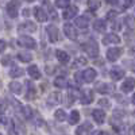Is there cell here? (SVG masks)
<instances>
[{
	"label": "cell",
	"mask_w": 135,
	"mask_h": 135,
	"mask_svg": "<svg viewBox=\"0 0 135 135\" xmlns=\"http://www.w3.org/2000/svg\"><path fill=\"white\" fill-rule=\"evenodd\" d=\"M74 77H76V81H77L78 84L83 83V78H81V77H83V72H78V73H76V76H74Z\"/></svg>",
	"instance_id": "f35d334b"
},
{
	"label": "cell",
	"mask_w": 135,
	"mask_h": 135,
	"mask_svg": "<svg viewBox=\"0 0 135 135\" xmlns=\"http://www.w3.org/2000/svg\"><path fill=\"white\" fill-rule=\"evenodd\" d=\"M69 97L73 99V101H74V99L77 97V91H76V89H74V91H70V92H69Z\"/></svg>",
	"instance_id": "b9f144b4"
},
{
	"label": "cell",
	"mask_w": 135,
	"mask_h": 135,
	"mask_svg": "<svg viewBox=\"0 0 135 135\" xmlns=\"http://www.w3.org/2000/svg\"><path fill=\"white\" fill-rule=\"evenodd\" d=\"M122 53H123V50L120 47H111L107 51V60L111 61V62H114V61H116L120 57Z\"/></svg>",
	"instance_id": "5b68a950"
},
{
	"label": "cell",
	"mask_w": 135,
	"mask_h": 135,
	"mask_svg": "<svg viewBox=\"0 0 135 135\" xmlns=\"http://www.w3.org/2000/svg\"><path fill=\"white\" fill-rule=\"evenodd\" d=\"M8 134H9V135H16L15 122H14V120H9V123H8Z\"/></svg>",
	"instance_id": "836d02e7"
},
{
	"label": "cell",
	"mask_w": 135,
	"mask_h": 135,
	"mask_svg": "<svg viewBox=\"0 0 135 135\" xmlns=\"http://www.w3.org/2000/svg\"><path fill=\"white\" fill-rule=\"evenodd\" d=\"M60 103H61V95L57 93V92H53V93L49 96L47 104H49V105H55V104H60Z\"/></svg>",
	"instance_id": "44dd1931"
},
{
	"label": "cell",
	"mask_w": 135,
	"mask_h": 135,
	"mask_svg": "<svg viewBox=\"0 0 135 135\" xmlns=\"http://www.w3.org/2000/svg\"><path fill=\"white\" fill-rule=\"evenodd\" d=\"M116 15H118L116 11H109L107 14V19H114V18H116Z\"/></svg>",
	"instance_id": "74e56055"
},
{
	"label": "cell",
	"mask_w": 135,
	"mask_h": 135,
	"mask_svg": "<svg viewBox=\"0 0 135 135\" xmlns=\"http://www.w3.org/2000/svg\"><path fill=\"white\" fill-rule=\"evenodd\" d=\"M96 89H97V92L99 93H109L111 91H112V85H109V84H105V83H101V84H99L97 86H96Z\"/></svg>",
	"instance_id": "7402d4cb"
},
{
	"label": "cell",
	"mask_w": 135,
	"mask_h": 135,
	"mask_svg": "<svg viewBox=\"0 0 135 135\" xmlns=\"http://www.w3.org/2000/svg\"><path fill=\"white\" fill-rule=\"evenodd\" d=\"M80 122V112H78L77 109H73L70 112V115H69V123L70 124H76V123Z\"/></svg>",
	"instance_id": "cb8c5ba5"
},
{
	"label": "cell",
	"mask_w": 135,
	"mask_h": 135,
	"mask_svg": "<svg viewBox=\"0 0 135 135\" xmlns=\"http://www.w3.org/2000/svg\"><path fill=\"white\" fill-rule=\"evenodd\" d=\"M54 86H57L60 89H64L68 86V81H66V78L64 77H58V78H55L54 80Z\"/></svg>",
	"instance_id": "484cf974"
},
{
	"label": "cell",
	"mask_w": 135,
	"mask_h": 135,
	"mask_svg": "<svg viewBox=\"0 0 135 135\" xmlns=\"http://www.w3.org/2000/svg\"><path fill=\"white\" fill-rule=\"evenodd\" d=\"M74 25H76L77 27H80V28H86L88 25H89L88 18H85V16H78V18H76Z\"/></svg>",
	"instance_id": "ffe728a7"
},
{
	"label": "cell",
	"mask_w": 135,
	"mask_h": 135,
	"mask_svg": "<svg viewBox=\"0 0 135 135\" xmlns=\"http://www.w3.org/2000/svg\"><path fill=\"white\" fill-rule=\"evenodd\" d=\"M7 107H8L7 101H6V100H3V99H0V115H3L4 112L7 111Z\"/></svg>",
	"instance_id": "e575fe53"
},
{
	"label": "cell",
	"mask_w": 135,
	"mask_h": 135,
	"mask_svg": "<svg viewBox=\"0 0 135 135\" xmlns=\"http://www.w3.org/2000/svg\"><path fill=\"white\" fill-rule=\"evenodd\" d=\"M88 64V60L85 57H77L74 61H73V68H81V66H85Z\"/></svg>",
	"instance_id": "4316f807"
},
{
	"label": "cell",
	"mask_w": 135,
	"mask_h": 135,
	"mask_svg": "<svg viewBox=\"0 0 135 135\" xmlns=\"http://www.w3.org/2000/svg\"><path fill=\"white\" fill-rule=\"evenodd\" d=\"M100 0H88V7L89 9H92V11H96L100 8Z\"/></svg>",
	"instance_id": "f546056e"
},
{
	"label": "cell",
	"mask_w": 135,
	"mask_h": 135,
	"mask_svg": "<svg viewBox=\"0 0 135 135\" xmlns=\"http://www.w3.org/2000/svg\"><path fill=\"white\" fill-rule=\"evenodd\" d=\"M19 7H20L19 0H9L8 4H7V15L9 18L15 19L19 15Z\"/></svg>",
	"instance_id": "6da1fadb"
},
{
	"label": "cell",
	"mask_w": 135,
	"mask_h": 135,
	"mask_svg": "<svg viewBox=\"0 0 135 135\" xmlns=\"http://www.w3.org/2000/svg\"><path fill=\"white\" fill-rule=\"evenodd\" d=\"M109 76H111L112 80L118 81V80H120V78L124 77V70H123L122 68H119V66H115V68H112V69L109 70Z\"/></svg>",
	"instance_id": "30bf717a"
},
{
	"label": "cell",
	"mask_w": 135,
	"mask_h": 135,
	"mask_svg": "<svg viewBox=\"0 0 135 135\" xmlns=\"http://www.w3.org/2000/svg\"><path fill=\"white\" fill-rule=\"evenodd\" d=\"M128 64L131 65V70H132V72H135V60H134V61H131V62H128Z\"/></svg>",
	"instance_id": "bcb514c9"
},
{
	"label": "cell",
	"mask_w": 135,
	"mask_h": 135,
	"mask_svg": "<svg viewBox=\"0 0 135 135\" xmlns=\"http://www.w3.org/2000/svg\"><path fill=\"white\" fill-rule=\"evenodd\" d=\"M132 104H135V93L132 95Z\"/></svg>",
	"instance_id": "681fc988"
},
{
	"label": "cell",
	"mask_w": 135,
	"mask_h": 135,
	"mask_svg": "<svg viewBox=\"0 0 135 135\" xmlns=\"http://www.w3.org/2000/svg\"><path fill=\"white\" fill-rule=\"evenodd\" d=\"M23 116L26 118V119H30L31 116H32V109L28 107V105H26V107H23Z\"/></svg>",
	"instance_id": "d6a6232c"
},
{
	"label": "cell",
	"mask_w": 135,
	"mask_h": 135,
	"mask_svg": "<svg viewBox=\"0 0 135 135\" xmlns=\"http://www.w3.org/2000/svg\"><path fill=\"white\" fill-rule=\"evenodd\" d=\"M54 118L57 119L58 122H65V119H66V112L64 111V109H57L54 112Z\"/></svg>",
	"instance_id": "83f0119b"
},
{
	"label": "cell",
	"mask_w": 135,
	"mask_h": 135,
	"mask_svg": "<svg viewBox=\"0 0 135 135\" xmlns=\"http://www.w3.org/2000/svg\"><path fill=\"white\" fill-rule=\"evenodd\" d=\"M107 3H109V4H115L116 3V0H105Z\"/></svg>",
	"instance_id": "7dc6e473"
},
{
	"label": "cell",
	"mask_w": 135,
	"mask_h": 135,
	"mask_svg": "<svg viewBox=\"0 0 135 135\" xmlns=\"http://www.w3.org/2000/svg\"><path fill=\"white\" fill-rule=\"evenodd\" d=\"M92 118L96 123L101 124V123H104V120H105V112L101 111V109H93L92 111Z\"/></svg>",
	"instance_id": "4fadbf2b"
},
{
	"label": "cell",
	"mask_w": 135,
	"mask_h": 135,
	"mask_svg": "<svg viewBox=\"0 0 135 135\" xmlns=\"http://www.w3.org/2000/svg\"><path fill=\"white\" fill-rule=\"evenodd\" d=\"M18 30L22 32H34V31H37V25L34 22H25V23L19 25Z\"/></svg>",
	"instance_id": "ba28073f"
},
{
	"label": "cell",
	"mask_w": 135,
	"mask_h": 135,
	"mask_svg": "<svg viewBox=\"0 0 135 135\" xmlns=\"http://www.w3.org/2000/svg\"><path fill=\"white\" fill-rule=\"evenodd\" d=\"M83 47L85 50V53L89 55V57H97V54H99V46H97V43L95 41H89L83 45Z\"/></svg>",
	"instance_id": "3957f363"
},
{
	"label": "cell",
	"mask_w": 135,
	"mask_h": 135,
	"mask_svg": "<svg viewBox=\"0 0 135 135\" xmlns=\"http://www.w3.org/2000/svg\"><path fill=\"white\" fill-rule=\"evenodd\" d=\"M18 60L22 62H30L32 60V55L27 51H19L18 53Z\"/></svg>",
	"instance_id": "603a6c76"
},
{
	"label": "cell",
	"mask_w": 135,
	"mask_h": 135,
	"mask_svg": "<svg viewBox=\"0 0 135 135\" xmlns=\"http://www.w3.org/2000/svg\"><path fill=\"white\" fill-rule=\"evenodd\" d=\"M134 116H135V112H134Z\"/></svg>",
	"instance_id": "816d5d0a"
},
{
	"label": "cell",
	"mask_w": 135,
	"mask_h": 135,
	"mask_svg": "<svg viewBox=\"0 0 135 135\" xmlns=\"http://www.w3.org/2000/svg\"><path fill=\"white\" fill-rule=\"evenodd\" d=\"M55 55H57V60L61 64H68L69 60H70L69 54H68L66 51H64V50H57V51H55Z\"/></svg>",
	"instance_id": "ac0fdd59"
},
{
	"label": "cell",
	"mask_w": 135,
	"mask_h": 135,
	"mask_svg": "<svg viewBox=\"0 0 135 135\" xmlns=\"http://www.w3.org/2000/svg\"><path fill=\"white\" fill-rule=\"evenodd\" d=\"M46 32H47V37H49L50 42H57L60 39V31H58V28L55 26H53V25L47 26L46 27Z\"/></svg>",
	"instance_id": "277c9868"
},
{
	"label": "cell",
	"mask_w": 135,
	"mask_h": 135,
	"mask_svg": "<svg viewBox=\"0 0 135 135\" xmlns=\"http://www.w3.org/2000/svg\"><path fill=\"white\" fill-rule=\"evenodd\" d=\"M96 77H97V72L95 69H92V68H88V69H85L83 72V81H85V83L95 81Z\"/></svg>",
	"instance_id": "8992f818"
},
{
	"label": "cell",
	"mask_w": 135,
	"mask_h": 135,
	"mask_svg": "<svg viewBox=\"0 0 135 135\" xmlns=\"http://www.w3.org/2000/svg\"><path fill=\"white\" fill-rule=\"evenodd\" d=\"M103 43L104 45H118L120 43V38L116 34H105V37L103 38Z\"/></svg>",
	"instance_id": "8fae6325"
},
{
	"label": "cell",
	"mask_w": 135,
	"mask_h": 135,
	"mask_svg": "<svg viewBox=\"0 0 135 135\" xmlns=\"http://www.w3.org/2000/svg\"><path fill=\"white\" fill-rule=\"evenodd\" d=\"M97 135H109V134H108V132H105V131H100Z\"/></svg>",
	"instance_id": "c3c4849f"
},
{
	"label": "cell",
	"mask_w": 135,
	"mask_h": 135,
	"mask_svg": "<svg viewBox=\"0 0 135 135\" xmlns=\"http://www.w3.org/2000/svg\"><path fill=\"white\" fill-rule=\"evenodd\" d=\"M91 128H92V126L89 124V123H86L85 126L83 124V126H80V127H77V130H76V135H84L86 130H91Z\"/></svg>",
	"instance_id": "f1b7e54d"
},
{
	"label": "cell",
	"mask_w": 135,
	"mask_h": 135,
	"mask_svg": "<svg viewBox=\"0 0 135 135\" xmlns=\"http://www.w3.org/2000/svg\"><path fill=\"white\" fill-rule=\"evenodd\" d=\"M18 43L20 45V46H23L26 49H37V42L34 38L28 37V35H20L18 38Z\"/></svg>",
	"instance_id": "7a4b0ae2"
},
{
	"label": "cell",
	"mask_w": 135,
	"mask_h": 135,
	"mask_svg": "<svg viewBox=\"0 0 135 135\" xmlns=\"http://www.w3.org/2000/svg\"><path fill=\"white\" fill-rule=\"evenodd\" d=\"M27 73L31 78H34V80H38V78L41 77V72H39V68L37 65H30L28 69H27Z\"/></svg>",
	"instance_id": "e0dca14e"
},
{
	"label": "cell",
	"mask_w": 135,
	"mask_h": 135,
	"mask_svg": "<svg viewBox=\"0 0 135 135\" xmlns=\"http://www.w3.org/2000/svg\"><path fill=\"white\" fill-rule=\"evenodd\" d=\"M34 15H35L38 22H46L47 20V14L45 12V9L42 7H35L34 8Z\"/></svg>",
	"instance_id": "9a60e30c"
},
{
	"label": "cell",
	"mask_w": 135,
	"mask_h": 135,
	"mask_svg": "<svg viewBox=\"0 0 135 135\" xmlns=\"http://www.w3.org/2000/svg\"><path fill=\"white\" fill-rule=\"evenodd\" d=\"M0 135H2V134H0Z\"/></svg>",
	"instance_id": "f5cc1de1"
},
{
	"label": "cell",
	"mask_w": 135,
	"mask_h": 135,
	"mask_svg": "<svg viewBox=\"0 0 135 135\" xmlns=\"http://www.w3.org/2000/svg\"><path fill=\"white\" fill-rule=\"evenodd\" d=\"M124 22H126V25L130 27V28H135V18L131 16V15H127L124 18Z\"/></svg>",
	"instance_id": "4dcf8cb0"
},
{
	"label": "cell",
	"mask_w": 135,
	"mask_h": 135,
	"mask_svg": "<svg viewBox=\"0 0 135 135\" xmlns=\"http://www.w3.org/2000/svg\"><path fill=\"white\" fill-rule=\"evenodd\" d=\"M2 64H3V65H8V64H11V58H9V55H7V57H4V58L2 60Z\"/></svg>",
	"instance_id": "60d3db41"
},
{
	"label": "cell",
	"mask_w": 135,
	"mask_h": 135,
	"mask_svg": "<svg viewBox=\"0 0 135 135\" xmlns=\"http://www.w3.org/2000/svg\"><path fill=\"white\" fill-rule=\"evenodd\" d=\"M23 16H30V9L28 8H26V9H23Z\"/></svg>",
	"instance_id": "ee69618b"
},
{
	"label": "cell",
	"mask_w": 135,
	"mask_h": 135,
	"mask_svg": "<svg viewBox=\"0 0 135 135\" xmlns=\"http://www.w3.org/2000/svg\"><path fill=\"white\" fill-rule=\"evenodd\" d=\"M6 46H7V43H6V41H3V39H0V53H2V51H4V50H6Z\"/></svg>",
	"instance_id": "ab89813d"
},
{
	"label": "cell",
	"mask_w": 135,
	"mask_h": 135,
	"mask_svg": "<svg viewBox=\"0 0 135 135\" xmlns=\"http://www.w3.org/2000/svg\"><path fill=\"white\" fill-rule=\"evenodd\" d=\"M64 32H65V35L69 38V39H76L77 35H78L76 27H74L73 25H70V23H66V25L64 26Z\"/></svg>",
	"instance_id": "52a82bcc"
},
{
	"label": "cell",
	"mask_w": 135,
	"mask_h": 135,
	"mask_svg": "<svg viewBox=\"0 0 135 135\" xmlns=\"http://www.w3.org/2000/svg\"><path fill=\"white\" fill-rule=\"evenodd\" d=\"M78 12V8L76 6H72V7H68L64 12H62V18L64 19H73Z\"/></svg>",
	"instance_id": "5bb4252c"
},
{
	"label": "cell",
	"mask_w": 135,
	"mask_h": 135,
	"mask_svg": "<svg viewBox=\"0 0 135 135\" xmlns=\"http://www.w3.org/2000/svg\"><path fill=\"white\" fill-rule=\"evenodd\" d=\"M134 88H135V80H134V78H126L124 83H123V84H122V86H120L122 92H124V93L131 92Z\"/></svg>",
	"instance_id": "7c38bea8"
},
{
	"label": "cell",
	"mask_w": 135,
	"mask_h": 135,
	"mask_svg": "<svg viewBox=\"0 0 135 135\" xmlns=\"http://www.w3.org/2000/svg\"><path fill=\"white\" fill-rule=\"evenodd\" d=\"M81 104H91L93 101V91L92 89H84V92L81 95Z\"/></svg>",
	"instance_id": "9c48e42d"
},
{
	"label": "cell",
	"mask_w": 135,
	"mask_h": 135,
	"mask_svg": "<svg viewBox=\"0 0 135 135\" xmlns=\"http://www.w3.org/2000/svg\"><path fill=\"white\" fill-rule=\"evenodd\" d=\"M27 3H32V2H35V0H26Z\"/></svg>",
	"instance_id": "f907efd6"
},
{
	"label": "cell",
	"mask_w": 135,
	"mask_h": 135,
	"mask_svg": "<svg viewBox=\"0 0 135 135\" xmlns=\"http://www.w3.org/2000/svg\"><path fill=\"white\" fill-rule=\"evenodd\" d=\"M112 28L114 30H120V23H114L112 25Z\"/></svg>",
	"instance_id": "f6af8a7d"
},
{
	"label": "cell",
	"mask_w": 135,
	"mask_h": 135,
	"mask_svg": "<svg viewBox=\"0 0 135 135\" xmlns=\"http://www.w3.org/2000/svg\"><path fill=\"white\" fill-rule=\"evenodd\" d=\"M99 105H101V107H105V108H108L111 104H109V101L107 100V99H101L100 101H99Z\"/></svg>",
	"instance_id": "d590c367"
},
{
	"label": "cell",
	"mask_w": 135,
	"mask_h": 135,
	"mask_svg": "<svg viewBox=\"0 0 135 135\" xmlns=\"http://www.w3.org/2000/svg\"><path fill=\"white\" fill-rule=\"evenodd\" d=\"M9 123V120L6 118V116H3V115H0V126H4V124H8Z\"/></svg>",
	"instance_id": "8d00e7d4"
},
{
	"label": "cell",
	"mask_w": 135,
	"mask_h": 135,
	"mask_svg": "<svg viewBox=\"0 0 135 135\" xmlns=\"http://www.w3.org/2000/svg\"><path fill=\"white\" fill-rule=\"evenodd\" d=\"M105 28H107V23H105L104 19H96L93 22V30L95 31L103 32V31H105Z\"/></svg>",
	"instance_id": "2e32d148"
},
{
	"label": "cell",
	"mask_w": 135,
	"mask_h": 135,
	"mask_svg": "<svg viewBox=\"0 0 135 135\" xmlns=\"http://www.w3.org/2000/svg\"><path fill=\"white\" fill-rule=\"evenodd\" d=\"M131 4H132V0H124V4H123V7H124V8H128Z\"/></svg>",
	"instance_id": "7bdbcfd3"
},
{
	"label": "cell",
	"mask_w": 135,
	"mask_h": 135,
	"mask_svg": "<svg viewBox=\"0 0 135 135\" xmlns=\"http://www.w3.org/2000/svg\"><path fill=\"white\" fill-rule=\"evenodd\" d=\"M8 88H9V91L12 92L14 95H20L22 93V84L18 83V81H11Z\"/></svg>",
	"instance_id": "d6986e66"
},
{
	"label": "cell",
	"mask_w": 135,
	"mask_h": 135,
	"mask_svg": "<svg viewBox=\"0 0 135 135\" xmlns=\"http://www.w3.org/2000/svg\"><path fill=\"white\" fill-rule=\"evenodd\" d=\"M23 69H20V68H11V70H9V77L11 78H16V77H20V76H23Z\"/></svg>",
	"instance_id": "d4e9b609"
},
{
	"label": "cell",
	"mask_w": 135,
	"mask_h": 135,
	"mask_svg": "<svg viewBox=\"0 0 135 135\" xmlns=\"http://www.w3.org/2000/svg\"><path fill=\"white\" fill-rule=\"evenodd\" d=\"M69 3H70V0H55V6L58 8H66L69 6Z\"/></svg>",
	"instance_id": "1f68e13d"
}]
</instances>
